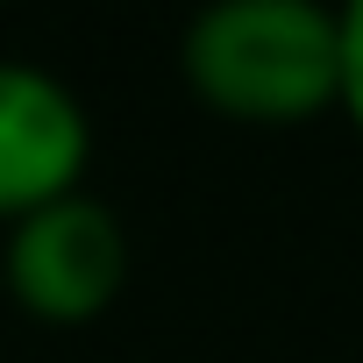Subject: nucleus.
Wrapping results in <instances>:
<instances>
[{"label": "nucleus", "instance_id": "obj_1", "mask_svg": "<svg viewBox=\"0 0 363 363\" xmlns=\"http://www.w3.org/2000/svg\"><path fill=\"white\" fill-rule=\"evenodd\" d=\"M178 72L235 128H306L342 107V8L214 0L178 36Z\"/></svg>", "mask_w": 363, "mask_h": 363}, {"label": "nucleus", "instance_id": "obj_2", "mask_svg": "<svg viewBox=\"0 0 363 363\" xmlns=\"http://www.w3.org/2000/svg\"><path fill=\"white\" fill-rule=\"evenodd\" d=\"M0 285L29 320L86 328L100 320L128 285V228L107 200L72 193L57 207H36L0 242Z\"/></svg>", "mask_w": 363, "mask_h": 363}, {"label": "nucleus", "instance_id": "obj_4", "mask_svg": "<svg viewBox=\"0 0 363 363\" xmlns=\"http://www.w3.org/2000/svg\"><path fill=\"white\" fill-rule=\"evenodd\" d=\"M342 114L363 135V0L342 8Z\"/></svg>", "mask_w": 363, "mask_h": 363}, {"label": "nucleus", "instance_id": "obj_3", "mask_svg": "<svg viewBox=\"0 0 363 363\" xmlns=\"http://www.w3.org/2000/svg\"><path fill=\"white\" fill-rule=\"evenodd\" d=\"M86 164L93 114L79 93L29 57H0V221L15 228L22 214L86 193Z\"/></svg>", "mask_w": 363, "mask_h": 363}]
</instances>
